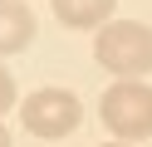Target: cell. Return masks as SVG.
Segmentation results:
<instances>
[{
	"instance_id": "6da1fadb",
	"label": "cell",
	"mask_w": 152,
	"mask_h": 147,
	"mask_svg": "<svg viewBox=\"0 0 152 147\" xmlns=\"http://www.w3.org/2000/svg\"><path fill=\"white\" fill-rule=\"evenodd\" d=\"M93 59L118 78L152 74V29L137 25V20H108L93 39Z\"/></svg>"
},
{
	"instance_id": "7a4b0ae2",
	"label": "cell",
	"mask_w": 152,
	"mask_h": 147,
	"mask_svg": "<svg viewBox=\"0 0 152 147\" xmlns=\"http://www.w3.org/2000/svg\"><path fill=\"white\" fill-rule=\"evenodd\" d=\"M98 113H103V127H108L113 137H123V142L152 137V88L142 83V78H118V83L103 93Z\"/></svg>"
},
{
	"instance_id": "3957f363",
	"label": "cell",
	"mask_w": 152,
	"mask_h": 147,
	"mask_svg": "<svg viewBox=\"0 0 152 147\" xmlns=\"http://www.w3.org/2000/svg\"><path fill=\"white\" fill-rule=\"evenodd\" d=\"M20 118H25V127H30L34 137L54 142V137H69L74 127H79L83 108H79V98H74L69 88H34L20 103Z\"/></svg>"
},
{
	"instance_id": "277c9868",
	"label": "cell",
	"mask_w": 152,
	"mask_h": 147,
	"mask_svg": "<svg viewBox=\"0 0 152 147\" xmlns=\"http://www.w3.org/2000/svg\"><path fill=\"white\" fill-rule=\"evenodd\" d=\"M34 39V15L25 0H0V54H20Z\"/></svg>"
},
{
	"instance_id": "5b68a950",
	"label": "cell",
	"mask_w": 152,
	"mask_h": 147,
	"mask_svg": "<svg viewBox=\"0 0 152 147\" xmlns=\"http://www.w3.org/2000/svg\"><path fill=\"white\" fill-rule=\"evenodd\" d=\"M113 5L118 0H54V15L69 29H103L113 20Z\"/></svg>"
},
{
	"instance_id": "8992f818",
	"label": "cell",
	"mask_w": 152,
	"mask_h": 147,
	"mask_svg": "<svg viewBox=\"0 0 152 147\" xmlns=\"http://www.w3.org/2000/svg\"><path fill=\"white\" fill-rule=\"evenodd\" d=\"M15 98H20V93H15V74H10L5 64H0V118H5V113L15 108Z\"/></svg>"
},
{
	"instance_id": "52a82bcc",
	"label": "cell",
	"mask_w": 152,
	"mask_h": 147,
	"mask_svg": "<svg viewBox=\"0 0 152 147\" xmlns=\"http://www.w3.org/2000/svg\"><path fill=\"white\" fill-rule=\"evenodd\" d=\"M0 147H10V132H5V123H0Z\"/></svg>"
},
{
	"instance_id": "ba28073f",
	"label": "cell",
	"mask_w": 152,
	"mask_h": 147,
	"mask_svg": "<svg viewBox=\"0 0 152 147\" xmlns=\"http://www.w3.org/2000/svg\"><path fill=\"white\" fill-rule=\"evenodd\" d=\"M103 147H128V142H103Z\"/></svg>"
}]
</instances>
